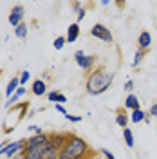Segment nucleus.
<instances>
[{
  "label": "nucleus",
  "mask_w": 157,
  "mask_h": 159,
  "mask_svg": "<svg viewBox=\"0 0 157 159\" xmlns=\"http://www.w3.org/2000/svg\"><path fill=\"white\" fill-rule=\"evenodd\" d=\"M114 81V74L105 69H94L88 72L87 81H85V90L90 96H99L110 89Z\"/></svg>",
  "instance_id": "obj_1"
},
{
  "label": "nucleus",
  "mask_w": 157,
  "mask_h": 159,
  "mask_svg": "<svg viewBox=\"0 0 157 159\" xmlns=\"http://www.w3.org/2000/svg\"><path fill=\"white\" fill-rule=\"evenodd\" d=\"M123 139H125V145H127L128 148H134L136 147V139H134L132 129H123Z\"/></svg>",
  "instance_id": "obj_18"
},
{
  "label": "nucleus",
  "mask_w": 157,
  "mask_h": 159,
  "mask_svg": "<svg viewBox=\"0 0 157 159\" xmlns=\"http://www.w3.org/2000/svg\"><path fill=\"white\" fill-rule=\"evenodd\" d=\"M54 109L58 110L60 114H63V116H65V114H69V112H67V109H65V105H54Z\"/></svg>",
  "instance_id": "obj_30"
},
{
  "label": "nucleus",
  "mask_w": 157,
  "mask_h": 159,
  "mask_svg": "<svg viewBox=\"0 0 157 159\" xmlns=\"http://www.w3.org/2000/svg\"><path fill=\"white\" fill-rule=\"evenodd\" d=\"M145 52H146V51H141V49L136 51L134 60H132V67H139V65H141V61H143V58H145Z\"/></svg>",
  "instance_id": "obj_21"
},
{
  "label": "nucleus",
  "mask_w": 157,
  "mask_h": 159,
  "mask_svg": "<svg viewBox=\"0 0 157 159\" xmlns=\"http://www.w3.org/2000/svg\"><path fill=\"white\" fill-rule=\"evenodd\" d=\"M148 116H152V118H157V103H154V105L150 107V112H148Z\"/></svg>",
  "instance_id": "obj_29"
},
{
  "label": "nucleus",
  "mask_w": 157,
  "mask_h": 159,
  "mask_svg": "<svg viewBox=\"0 0 157 159\" xmlns=\"http://www.w3.org/2000/svg\"><path fill=\"white\" fill-rule=\"evenodd\" d=\"M27 130H29L33 136H38V134H43V130H42V127H38V125H27Z\"/></svg>",
  "instance_id": "obj_24"
},
{
  "label": "nucleus",
  "mask_w": 157,
  "mask_h": 159,
  "mask_svg": "<svg viewBox=\"0 0 157 159\" xmlns=\"http://www.w3.org/2000/svg\"><path fill=\"white\" fill-rule=\"evenodd\" d=\"M101 6H103V7H108V6H110V0H101Z\"/></svg>",
  "instance_id": "obj_32"
},
{
  "label": "nucleus",
  "mask_w": 157,
  "mask_h": 159,
  "mask_svg": "<svg viewBox=\"0 0 157 159\" xmlns=\"http://www.w3.org/2000/svg\"><path fill=\"white\" fill-rule=\"evenodd\" d=\"M76 13H78V15H76V24H79L81 20H85V15H87V9H85V7H79Z\"/></svg>",
  "instance_id": "obj_25"
},
{
  "label": "nucleus",
  "mask_w": 157,
  "mask_h": 159,
  "mask_svg": "<svg viewBox=\"0 0 157 159\" xmlns=\"http://www.w3.org/2000/svg\"><path fill=\"white\" fill-rule=\"evenodd\" d=\"M128 119H130V114L127 110H118L116 112V125L121 127V129H128Z\"/></svg>",
  "instance_id": "obj_16"
},
{
  "label": "nucleus",
  "mask_w": 157,
  "mask_h": 159,
  "mask_svg": "<svg viewBox=\"0 0 157 159\" xmlns=\"http://www.w3.org/2000/svg\"><path fill=\"white\" fill-rule=\"evenodd\" d=\"M25 143H27V139L6 141V143H2V147H0V157L6 156L7 159H13V157H16V156H20V154L25 150Z\"/></svg>",
  "instance_id": "obj_3"
},
{
  "label": "nucleus",
  "mask_w": 157,
  "mask_h": 159,
  "mask_svg": "<svg viewBox=\"0 0 157 159\" xmlns=\"http://www.w3.org/2000/svg\"><path fill=\"white\" fill-rule=\"evenodd\" d=\"M49 141V134H38V136H31L27 138V143H25V148H31V147H38V145H45Z\"/></svg>",
  "instance_id": "obj_10"
},
{
  "label": "nucleus",
  "mask_w": 157,
  "mask_h": 159,
  "mask_svg": "<svg viewBox=\"0 0 157 159\" xmlns=\"http://www.w3.org/2000/svg\"><path fill=\"white\" fill-rule=\"evenodd\" d=\"M79 24H76V22H72L69 27H67V34H65V40H67V43H74L76 40L79 38Z\"/></svg>",
  "instance_id": "obj_11"
},
{
  "label": "nucleus",
  "mask_w": 157,
  "mask_h": 159,
  "mask_svg": "<svg viewBox=\"0 0 157 159\" xmlns=\"http://www.w3.org/2000/svg\"><path fill=\"white\" fill-rule=\"evenodd\" d=\"M24 16H25V9H24V6L18 4V6H15L13 9L9 11V16H7V22L11 24V27H18L20 24L24 22Z\"/></svg>",
  "instance_id": "obj_6"
},
{
  "label": "nucleus",
  "mask_w": 157,
  "mask_h": 159,
  "mask_svg": "<svg viewBox=\"0 0 157 159\" xmlns=\"http://www.w3.org/2000/svg\"><path fill=\"white\" fill-rule=\"evenodd\" d=\"M63 118L67 119V121H70V123H79V121H81V116H72V114H65V116H63Z\"/></svg>",
  "instance_id": "obj_27"
},
{
  "label": "nucleus",
  "mask_w": 157,
  "mask_h": 159,
  "mask_svg": "<svg viewBox=\"0 0 157 159\" xmlns=\"http://www.w3.org/2000/svg\"><path fill=\"white\" fill-rule=\"evenodd\" d=\"M13 159H24V154H20V156H16V157H13Z\"/></svg>",
  "instance_id": "obj_33"
},
{
  "label": "nucleus",
  "mask_w": 157,
  "mask_h": 159,
  "mask_svg": "<svg viewBox=\"0 0 157 159\" xmlns=\"http://www.w3.org/2000/svg\"><path fill=\"white\" fill-rule=\"evenodd\" d=\"M141 109V101L139 98L132 92V94H127V99H125V110L127 112H132V110H137Z\"/></svg>",
  "instance_id": "obj_12"
},
{
  "label": "nucleus",
  "mask_w": 157,
  "mask_h": 159,
  "mask_svg": "<svg viewBox=\"0 0 157 159\" xmlns=\"http://www.w3.org/2000/svg\"><path fill=\"white\" fill-rule=\"evenodd\" d=\"M31 92L34 94V96H47V83L43 81V80H34L33 81V85H31Z\"/></svg>",
  "instance_id": "obj_9"
},
{
  "label": "nucleus",
  "mask_w": 157,
  "mask_h": 159,
  "mask_svg": "<svg viewBox=\"0 0 157 159\" xmlns=\"http://www.w3.org/2000/svg\"><path fill=\"white\" fill-rule=\"evenodd\" d=\"M123 89H125L127 94H132V90H134V81H132V80H127L125 85H123Z\"/></svg>",
  "instance_id": "obj_26"
},
{
  "label": "nucleus",
  "mask_w": 157,
  "mask_h": 159,
  "mask_svg": "<svg viewBox=\"0 0 157 159\" xmlns=\"http://www.w3.org/2000/svg\"><path fill=\"white\" fill-rule=\"evenodd\" d=\"M101 156H103L105 159H116L114 157V154H112L108 148H101Z\"/></svg>",
  "instance_id": "obj_28"
},
{
  "label": "nucleus",
  "mask_w": 157,
  "mask_h": 159,
  "mask_svg": "<svg viewBox=\"0 0 157 159\" xmlns=\"http://www.w3.org/2000/svg\"><path fill=\"white\" fill-rule=\"evenodd\" d=\"M18 87H20V80L18 78H13L9 83H7V87H6V96H7V99L18 90Z\"/></svg>",
  "instance_id": "obj_19"
},
{
  "label": "nucleus",
  "mask_w": 157,
  "mask_h": 159,
  "mask_svg": "<svg viewBox=\"0 0 157 159\" xmlns=\"http://www.w3.org/2000/svg\"><path fill=\"white\" fill-rule=\"evenodd\" d=\"M65 43H67V40H65V36H58V38L52 42V47L56 51H61L63 47H65Z\"/></svg>",
  "instance_id": "obj_22"
},
{
  "label": "nucleus",
  "mask_w": 157,
  "mask_h": 159,
  "mask_svg": "<svg viewBox=\"0 0 157 159\" xmlns=\"http://www.w3.org/2000/svg\"><path fill=\"white\" fill-rule=\"evenodd\" d=\"M88 154V143L79 136L69 134V139L65 147L60 150L58 159H87L85 156Z\"/></svg>",
  "instance_id": "obj_2"
},
{
  "label": "nucleus",
  "mask_w": 157,
  "mask_h": 159,
  "mask_svg": "<svg viewBox=\"0 0 157 159\" xmlns=\"http://www.w3.org/2000/svg\"><path fill=\"white\" fill-rule=\"evenodd\" d=\"M90 34L96 40H99V42H105V43H112L114 42V34L103 24H94V27L90 29Z\"/></svg>",
  "instance_id": "obj_5"
},
{
  "label": "nucleus",
  "mask_w": 157,
  "mask_h": 159,
  "mask_svg": "<svg viewBox=\"0 0 157 159\" xmlns=\"http://www.w3.org/2000/svg\"><path fill=\"white\" fill-rule=\"evenodd\" d=\"M74 61H76V65H78L81 70H85V72H90L92 70V65H94V61H96V56H88L85 54V51H76L74 52Z\"/></svg>",
  "instance_id": "obj_4"
},
{
  "label": "nucleus",
  "mask_w": 157,
  "mask_h": 159,
  "mask_svg": "<svg viewBox=\"0 0 157 159\" xmlns=\"http://www.w3.org/2000/svg\"><path fill=\"white\" fill-rule=\"evenodd\" d=\"M25 92H27L25 87H18V90H16V92H15V94L6 101V109H9V107H13V105H16V103H18V99L25 96Z\"/></svg>",
  "instance_id": "obj_17"
},
{
  "label": "nucleus",
  "mask_w": 157,
  "mask_h": 159,
  "mask_svg": "<svg viewBox=\"0 0 157 159\" xmlns=\"http://www.w3.org/2000/svg\"><path fill=\"white\" fill-rule=\"evenodd\" d=\"M0 159H2V157H0Z\"/></svg>",
  "instance_id": "obj_34"
},
{
  "label": "nucleus",
  "mask_w": 157,
  "mask_h": 159,
  "mask_svg": "<svg viewBox=\"0 0 157 159\" xmlns=\"http://www.w3.org/2000/svg\"><path fill=\"white\" fill-rule=\"evenodd\" d=\"M47 147H49V141L45 145H38V147H31V148H25L22 154H24V159H43L45 152H47Z\"/></svg>",
  "instance_id": "obj_7"
},
{
  "label": "nucleus",
  "mask_w": 157,
  "mask_h": 159,
  "mask_svg": "<svg viewBox=\"0 0 157 159\" xmlns=\"http://www.w3.org/2000/svg\"><path fill=\"white\" fill-rule=\"evenodd\" d=\"M47 99H49L51 103H54V105H65L69 101L67 96L63 92H60V90H51V92H47Z\"/></svg>",
  "instance_id": "obj_13"
},
{
  "label": "nucleus",
  "mask_w": 157,
  "mask_h": 159,
  "mask_svg": "<svg viewBox=\"0 0 157 159\" xmlns=\"http://www.w3.org/2000/svg\"><path fill=\"white\" fill-rule=\"evenodd\" d=\"M15 36H16V38H22V40L27 38V24H25V22H22L18 27L15 29Z\"/></svg>",
  "instance_id": "obj_20"
},
{
  "label": "nucleus",
  "mask_w": 157,
  "mask_h": 159,
  "mask_svg": "<svg viewBox=\"0 0 157 159\" xmlns=\"http://www.w3.org/2000/svg\"><path fill=\"white\" fill-rule=\"evenodd\" d=\"M137 45H139V49H141V51H146L148 47L152 45V34H150L148 31H143V33L139 34Z\"/></svg>",
  "instance_id": "obj_14"
},
{
  "label": "nucleus",
  "mask_w": 157,
  "mask_h": 159,
  "mask_svg": "<svg viewBox=\"0 0 157 159\" xmlns=\"http://www.w3.org/2000/svg\"><path fill=\"white\" fill-rule=\"evenodd\" d=\"M130 121L132 123H145V121H148V112H145L143 109H137V110H132L130 112Z\"/></svg>",
  "instance_id": "obj_15"
},
{
  "label": "nucleus",
  "mask_w": 157,
  "mask_h": 159,
  "mask_svg": "<svg viewBox=\"0 0 157 159\" xmlns=\"http://www.w3.org/2000/svg\"><path fill=\"white\" fill-rule=\"evenodd\" d=\"M79 7H83V4H81V2H72V9H74V11H78Z\"/></svg>",
  "instance_id": "obj_31"
},
{
  "label": "nucleus",
  "mask_w": 157,
  "mask_h": 159,
  "mask_svg": "<svg viewBox=\"0 0 157 159\" xmlns=\"http://www.w3.org/2000/svg\"><path fill=\"white\" fill-rule=\"evenodd\" d=\"M18 80H20V87H25V83L31 80V72L29 70H22V74L18 76Z\"/></svg>",
  "instance_id": "obj_23"
},
{
  "label": "nucleus",
  "mask_w": 157,
  "mask_h": 159,
  "mask_svg": "<svg viewBox=\"0 0 157 159\" xmlns=\"http://www.w3.org/2000/svg\"><path fill=\"white\" fill-rule=\"evenodd\" d=\"M67 139H69V134H61V132H56V134H49V143L54 147L56 150H61L65 147V143H67Z\"/></svg>",
  "instance_id": "obj_8"
}]
</instances>
